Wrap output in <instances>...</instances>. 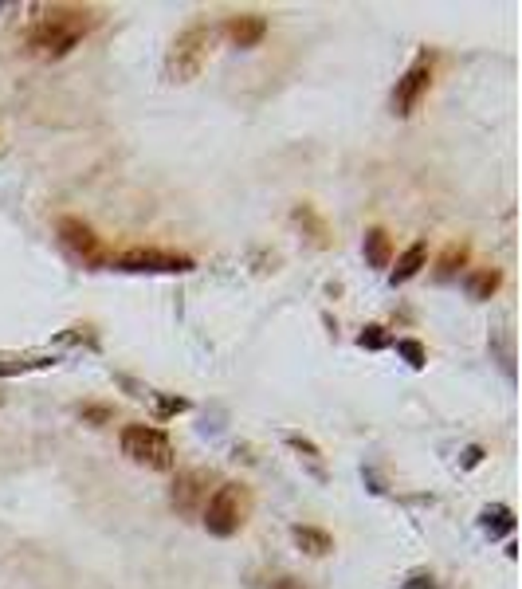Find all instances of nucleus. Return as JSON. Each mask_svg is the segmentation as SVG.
Instances as JSON below:
<instances>
[{"label":"nucleus","mask_w":522,"mask_h":589,"mask_svg":"<svg viewBox=\"0 0 522 589\" xmlns=\"http://www.w3.org/2000/svg\"><path fill=\"white\" fill-rule=\"evenodd\" d=\"M94 28V12L82 5H40L24 32V47L40 59H63Z\"/></svg>","instance_id":"obj_1"},{"label":"nucleus","mask_w":522,"mask_h":589,"mask_svg":"<svg viewBox=\"0 0 522 589\" xmlns=\"http://www.w3.org/2000/svg\"><path fill=\"white\" fill-rule=\"evenodd\" d=\"M212 47H217V32H212L208 24H188V28L173 40L169 59H165V71H169V79H177V82L197 79L200 71H205V63H208Z\"/></svg>","instance_id":"obj_2"},{"label":"nucleus","mask_w":522,"mask_h":589,"mask_svg":"<svg viewBox=\"0 0 522 589\" xmlns=\"http://www.w3.org/2000/svg\"><path fill=\"white\" fill-rule=\"evenodd\" d=\"M247 507H252V499H247L244 483H220V488L208 495V503H205V526H208V535L232 538L236 530L247 523Z\"/></svg>","instance_id":"obj_3"},{"label":"nucleus","mask_w":522,"mask_h":589,"mask_svg":"<svg viewBox=\"0 0 522 589\" xmlns=\"http://www.w3.org/2000/svg\"><path fill=\"white\" fill-rule=\"evenodd\" d=\"M122 452L141 468L153 471H169L173 468V444L169 436L153 424H126L122 429Z\"/></svg>","instance_id":"obj_4"},{"label":"nucleus","mask_w":522,"mask_h":589,"mask_svg":"<svg viewBox=\"0 0 522 589\" xmlns=\"http://www.w3.org/2000/svg\"><path fill=\"white\" fill-rule=\"evenodd\" d=\"M429 87H432V59L429 55H420L417 63H412L405 75L397 79V91H393V111L401 114V118H409L412 111L420 106V99L429 94Z\"/></svg>","instance_id":"obj_5"},{"label":"nucleus","mask_w":522,"mask_h":589,"mask_svg":"<svg viewBox=\"0 0 522 589\" xmlns=\"http://www.w3.org/2000/svg\"><path fill=\"white\" fill-rule=\"evenodd\" d=\"M118 267L122 271H188L193 259L177 256V252H158V247H130V252L118 256Z\"/></svg>","instance_id":"obj_6"},{"label":"nucleus","mask_w":522,"mask_h":589,"mask_svg":"<svg viewBox=\"0 0 522 589\" xmlns=\"http://www.w3.org/2000/svg\"><path fill=\"white\" fill-rule=\"evenodd\" d=\"M59 236H63V244L75 256L87 259V264H106V247H102L99 236H94L91 224H82L75 217H63V220H59Z\"/></svg>","instance_id":"obj_7"},{"label":"nucleus","mask_w":522,"mask_h":589,"mask_svg":"<svg viewBox=\"0 0 522 589\" xmlns=\"http://www.w3.org/2000/svg\"><path fill=\"white\" fill-rule=\"evenodd\" d=\"M208 483H212V471H181V476L173 479V507L185 515L193 511H205L208 503Z\"/></svg>","instance_id":"obj_8"},{"label":"nucleus","mask_w":522,"mask_h":589,"mask_svg":"<svg viewBox=\"0 0 522 589\" xmlns=\"http://www.w3.org/2000/svg\"><path fill=\"white\" fill-rule=\"evenodd\" d=\"M224 32H228V40L236 47H256L267 35V20L256 16V12H244V16H232L228 24H224Z\"/></svg>","instance_id":"obj_9"},{"label":"nucleus","mask_w":522,"mask_h":589,"mask_svg":"<svg viewBox=\"0 0 522 589\" xmlns=\"http://www.w3.org/2000/svg\"><path fill=\"white\" fill-rule=\"evenodd\" d=\"M291 538H295V546H299L303 554H311V558H326V554L334 550V538H330L326 530H318V526H295Z\"/></svg>","instance_id":"obj_10"},{"label":"nucleus","mask_w":522,"mask_h":589,"mask_svg":"<svg viewBox=\"0 0 522 589\" xmlns=\"http://www.w3.org/2000/svg\"><path fill=\"white\" fill-rule=\"evenodd\" d=\"M424 259H429V247H424V240H417V244H409L405 252H401V259H397V267H393V283H409L417 271L424 267Z\"/></svg>","instance_id":"obj_11"},{"label":"nucleus","mask_w":522,"mask_h":589,"mask_svg":"<svg viewBox=\"0 0 522 589\" xmlns=\"http://www.w3.org/2000/svg\"><path fill=\"white\" fill-rule=\"evenodd\" d=\"M295 224H299V228H303L306 236H311V244H314V247H326V244H330V228H326V220L318 217V212H314L311 205H299V208H295Z\"/></svg>","instance_id":"obj_12"},{"label":"nucleus","mask_w":522,"mask_h":589,"mask_svg":"<svg viewBox=\"0 0 522 589\" xmlns=\"http://www.w3.org/2000/svg\"><path fill=\"white\" fill-rule=\"evenodd\" d=\"M365 259H370V267H389V259H393V244H389L385 228L365 232Z\"/></svg>","instance_id":"obj_13"},{"label":"nucleus","mask_w":522,"mask_h":589,"mask_svg":"<svg viewBox=\"0 0 522 589\" xmlns=\"http://www.w3.org/2000/svg\"><path fill=\"white\" fill-rule=\"evenodd\" d=\"M499 283H503L499 271L483 267V271H471V275H468V291H471V299H491V294L499 291Z\"/></svg>","instance_id":"obj_14"},{"label":"nucleus","mask_w":522,"mask_h":589,"mask_svg":"<svg viewBox=\"0 0 522 589\" xmlns=\"http://www.w3.org/2000/svg\"><path fill=\"white\" fill-rule=\"evenodd\" d=\"M483 530L495 538V535H507V530H515V511L511 507H503V503H495L483 511Z\"/></svg>","instance_id":"obj_15"},{"label":"nucleus","mask_w":522,"mask_h":589,"mask_svg":"<svg viewBox=\"0 0 522 589\" xmlns=\"http://www.w3.org/2000/svg\"><path fill=\"white\" fill-rule=\"evenodd\" d=\"M287 444L295 448V452H299V459H306V464L314 468V476H318V479L326 476V468H323V452H318V448H314L311 440H306V436H287Z\"/></svg>","instance_id":"obj_16"},{"label":"nucleus","mask_w":522,"mask_h":589,"mask_svg":"<svg viewBox=\"0 0 522 589\" xmlns=\"http://www.w3.org/2000/svg\"><path fill=\"white\" fill-rule=\"evenodd\" d=\"M358 342H362L365 350H385L389 346V334H385V326H365Z\"/></svg>","instance_id":"obj_17"},{"label":"nucleus","mask_w":522,"mask_h":589,"mask_svg":"<svg viewBox=\"0 0 522 589\" xmlns=\"http://www.w3.org/2000/svg\"><path fill=\"white\" fill-rule=\"evenodd\" d=\"M464 259H468V247L452 244V247H448V252H444V259H440V275H452V271H456V264L464 267Z\"/></svg>","instance_id":"obj_18"},{"label":"nucleus","mask_w":522,"mask_h":589,"mask_svg":"<svg viewBox=\"0 0 522 589\" xmlns=\"http://www.w3.org/2000/svg\"><path fill=\"white\" fill-rule=\"evenodd\" d=\"M40 365H52L47 358H28V362H0V377H12V373H24V370H40Z\"/></svg>","instance_id":"obj_19"},{"label":"nucleus","mask_w":522,"mask_h":589,"mask_svg":"<svg viewBox=\"0 0 522 589\" xmlns=\"http://www.w3.org/2000/svg\"><path fill=\"white\" fill-rule=\"evenodd\" d=\"M397 350L405 353V358H409L412 365H417V370H420V365H424V350L417 346V342H397Z\"/></svg>","instance_id":"obj_20"},{"label":"nucleus","mask_w":522,"mask_h":589,"mask_svg":"<svg viewBox=\"0 0 522 589\" xmlns=\"http://www.w3.org/2000/svg\"><path fill=\"white\" fill-rule=\"evenodd\" d=\"M79 417H82V420H94V424H106V420H111V409L87 405V409H79Z\"/></svg>","instance_id":"obj_21"},{"label":"nucleus","mask_w":522,"mask_h":589,"mask_svg":"<svg viewBox=\"0 0 522 589\" xmlns=\"http://www.w3.org/2000/svg\"><path fill=\"white\" fill-rule=\"evenodd\" d=\"M181 409H188V401H181V397H165L161 401V417H173V412H181Z\"/></svg>","instance_id":"obj_22"},{"label":"nucleus","mask_w":522,"mask_h":589,"mask_svg":"<svg viewBox=\"0 0 522 589\" xmlns=\"http://www.w3.org/2000/svg\"><path fill=\"white\" fill-rule=\"evenodd\" d=\"M405 589H436V582H432V574H412Z\"/></svg>","instance_id":"obj_23"},{"label":"nucleus","mask_w":522,"mask_h":589,"mask_svg":"<svg viewBox=\"0 0 522 589\" xmlns=\"http://www.w3.org/2000/svg\"><path fill=\"white\" fill-rule=\"evenodd\" d=\"M276 589H306V585H303V582H295V577H279Z\"/></svg>","instance_id":"obj_24"},{"label":"nucleus","mask_w":522,"mask_h":589,"mask_svg":"<svg viewBox=\"0 0 522 589\" xmlns=\"http://www.w3.org/2000/svg\"><path fill=\"white\" fill-rule=\"evenodd\" d=\"M0 405H5V393H0Z\"/></svg>","instance_id":"obj_25"}]
</instances>
